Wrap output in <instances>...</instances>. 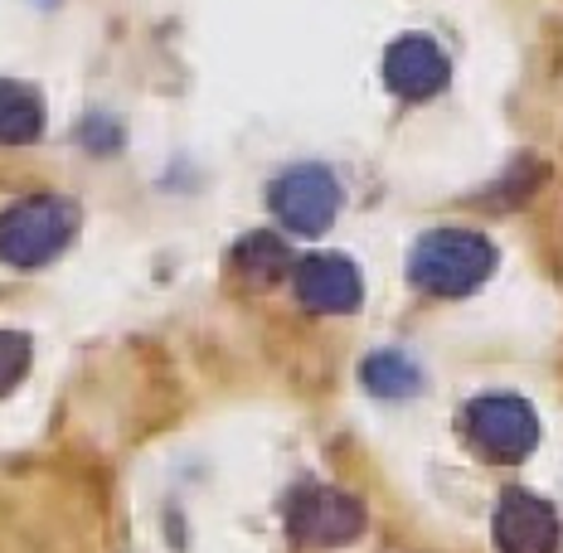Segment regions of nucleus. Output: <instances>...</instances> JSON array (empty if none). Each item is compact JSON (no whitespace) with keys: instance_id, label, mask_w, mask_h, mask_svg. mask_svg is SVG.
Masks as SVG:
<instances>
[{"instance_id":"0eeeda50","label":"nucleus","mask_w":563,"mask_h":553,"mask_svg":"<svg viewBox=\"0 0 563 553\" xmlns=\"http://www.w3.org/2000/svg\"><path fill=\"white\" fill-rule=\"evenodd\" d=\"M360 291H365V281H360L355 263L340 253H311L297 263V297L307 311H321V316H345L360 306Z\"/></svg>"},{"instance_id":"1a4fd4ad","label":"nucleus","mask_w":563,"mask_h":553,"mask_svg":"<svg viewBox=\"0 0 563 553\" xmlns=\"http://www.w3.org/2000/svg\"><path fill=\"white\" fill-rule=\"evenodd\" d=\"M44 132V102L25 84L0 78V146H30Z\"/></svg>"},{"instance_id":"9d476101","label":"nucleus","mask_w":563,"mask_h":553,"mask_svg":"<svg viewBox=\"0 0 563 553\" xmlns=\"http://www.w3.org/2000/svg\"><path fill=\"white\" fill-rule=\"evenodd\" d=\"M233 257H239V273L249 281H257V287H273V281L287 277V267H291V253L277 233H249V239L233 248Z\"/></svg>"},{"instance_id":"f03ea898","label":"nucleus","mask_w":563,"mask_h":553,"mask_svg":"<svg viewBox=\"0 0 563 553\" xmlns=\"http://www.w3.org/2000/svg\"><path fill=\"white\" fill-rule=\"evenodd\" d=\"M78 233V209L58 195H30L0 214V257L10 267H44Z\"/></svg>"},{"instance_id":"20e7f679","label":"nucleus","mask_w":563,"mask_h":553,"mask_svg":"<svg viewBox=\"0 0 563 553\" xmlns=\"http://www.w3.org/2000/svg\"><path fill=\"white\" fill-rule=\"evenodd\" d=\"M466 428H472L476 446L496 462H525L539 442V418L525 398L515 394H486L466 408Z\"/></svg>"},{"instance_id":"6e6552de","label":"nucleus","mask_w":563,"mask_h":553,"mask_svg":"<svg viewBox=\"0 0 563 553\" xmlns=\"http://www.w3.org/2000/svg\"><path fill=\"white\" fill-rule=\"evenodd\" d=\"M384 84H389L398 98H432V92L448 88V54L428 40V34H404V40L389 44L384 54Z\"/></svg>"},{"instance_id":"39448f33","label":"nucleus","mask_w":563,"mask_h":553,"mask_svg":"<svg viewBox=\"0 0 563 553\" xmlns=\"http://www.w3.org/2000/svg\"><path fill=\"white\" fill-rule=\"evenodd\" d=\"M273 209L291 233H325L340 214V185L325 166H297L273 185Z\"/></svg>"},{"instance_id":"7ed1b4c3","label":"nucleus","mask_w":563,"mask_h":553,"mask_svg":"<svg viewBox=\"0 0 563 553\" xmlns=\"http://www.w3.org/2000/svg\"><path fill=\"white\" fill-rule=\"evenodd\" d=\"M287 529L297 544L311 549H340L350 539H360L365 529V510L355 496L335 486H297L287 500Z\"/></svg>"},{"instance_id":"9b49d317","label":"nucleus","mask_w":563,"mask_h":553,"mask_svg":"<svg viewBox=\"0 0 563 553\" xmlns=\"http://www.w3.org/2000/svg\"><path fill=\"white\" fill-rule=\"evenodd\" d=\"M360 379H365V388H369V394H379V398H408V394H418V388H422L418 364L408 355H394V350L369 355Z\"/></svg>"},{"instance_id":"423d86ee","label":"nucleus","mask_w":563,"mask_h":553,"mask_svg":"<svg viewBox=\"0 0 563 553\" xmlns=\"http://www.w3.org/2000/svg\"><path fill=\"white\" fill-rule=\"evenodd\" d=\"M563 524L554 505L530 496V490H506L496 510V549L500 553H559Z\"/></svg>"},{"instance_id":"f257e3e1","label":"nucleus","mask_w":563,"mask_h":553,"mask_svg":"<svg viewBox=\"0 0 563 553\" xmlns=\"http://www.w3.org/2000/svg\"><path fill=\"white\" fill-rule=\"evenodd\" d=\"M490 273H496V243L472 229L422 233L413 257H408V277L432 297H466Z\"/></svg>"},{"instance_id":"f8f14e48","label":"nucleus","mask_w":563,"mask_h":553,"mask_svg":"<svg viewBox=\"0 0 563 553\" xmlns=\"http://www.w3.org/2000/svg\"><path fill=\"white\" fill-rule=\"evenodd\" d=\"M30 369V335L25 331H0V398L10 394Z\"/></svg>"}]
</instances>
